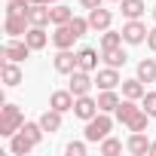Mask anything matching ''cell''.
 I'll list each match as a JSON object with an SVG mask.
<instances>
[{
  "instance_id": "obj_1",
  "label": "cell",
  "mask_w": 156,
  "mask_h": 156,
  "mask_svg": "<svg viewBox=\"0 0 156 156\" xmlns=\"http://www.w3.org/2000/svg\"><path fill=\"white\" fill-rule=\"evenodd\" d=\"M110 129H113V119H110L104 110H98L92 119H86V132H83V135H86L89 144H95V141H104V138L110 135Z\"/></svg>"
},
{
  "instance_id": "obj_2",
  "label": "cell",
  "mask_w": 156,
  "mask_h": 156,
  "mask_svg": "<svg viewBox=\"0 0 156 156\" xmlns=\"http://www.w3.org/2000/svg\"><path fill=\"white\" fill-rule=\"evenodd\" d=\"M22 126H25V116H22V110L16 104H3L0 107V135L3 138H12Z\"/></svg>"
},
{
  "instance_id": "obj_3",
  "label": "cell",
  "mask_w": 156,
  "mask_h": 156,
  "mask_svg": "<svg viewBox=\"0 0 156 156\" xmlns=\"http://www.w3.org/2000/svg\"><path fill=\"white\" fill-rule=\"evenodd\" d=\"M95 86V80H92V73L89 70H83V67H76L73 73H70V92L80 98V95H89V89Z\"/></svg>"
},
{
  "instance_id": "obj_4",
  "label": "cell",
  "mask_w": 156,
  "mask_h": 156,
  "mask_svg": "<svg viewBox=\"0 0 156 156\" xmlns=\"http://www.w3.org/2000/svg\"><path fill=\"white\" fill-rule=\"evenodd\" d=\"M147 34H150V31H147L138 19H129V22L122 25V40H126V43H132V46H135V43H144V40H147Z\"/></svg>"
},
{
  "instance_id": "obj_5",
  "label": "cell",
  "mask_w": 156,
  "mask_h": 156,
  "mask_svg": "<svg viewBox=\"0 0 156 156\" xmlns=\"http://www.w3.org/2000/svg\"><path fill=\"white\" fill-rule=\"evenodd\" d=\"M95 86L98 89H116V86H122V80H119V67H104V70H98L95 73Z\"/></svg>"
},
{
  "instance_id": "obj_6",
  "label": "cell",
  "mask_w": 156,
  "mask_h": 156,
  "mask_svg": "<svg viewBox=\"0 0 156 156\" xmlns=\"http://www.w3.org/2000/svg\"><path fill=\"white\" fill-rule=\"evenodd\" d=\"M98 113V98H89V95H80L73 101V116H80V119H92Z\"/></svg>"
},
{
  "instance_id": "obj_7",
  "label": "cell",
  "mask_w": 156,
  "mask_h": 156,
  "mask_svg": "<svg viewBox=\"0 0 156 156\" xmlns=\"http://www.w3.org/2000/svg\"><path fill=\"white\" fill-rule=\"evenodd\" d=\"M31 52H34V49H31L25 40H16V43H6V46H3V58H6V61H19V64H22Z\"/></svg>"
},
{
  "instance_id": "obj_8",
  "label": "cell",
  "mask_w": 156,
  "mask_h": 156,
  "mask_svg": "<svg viewBox=\"0 0 156 156\" xmlns=\"http://www.w3.org/2000/svg\"><path fill=\"white\" fill-rule=\"evenodd\" d=\"M73 101H76V95H73L70 89H58V92H52V98H49V107H55V110L67 113V110H73Z\"/></svg>"
},
{
  "instance_id": "obj_9",
  "label": "cell",
  "mask_w": 156,
  "mask_h": 156,
  "mask_svg": "<svg viewBox=\"0 0 156 156\" xmlns=\"http://www.w3.org/2000/svg\"><path fill=\"white\" fill-rule=\"evenodd\" d=\"M76 67H80L76 55H73L70 49H58V55H55V70H58V73H73Z\"/></svg>"
},
{
  "instance_id": "obj_10",
  "label": "cell",
  "mask_w": 156,
  "mask_h": 156,
  "mask_svg": "<svg viewBox=\"0 0 156 156\" xmlns=\"http://www.w3.org/2000/svg\"><path fill=\"white\" fill-rule=\"evenodd\" d=\"M110 22H113L110 9H104V6L89 9V25H92V31H107V28H110Z\"/></svg>"
},
{
  "instance_id": "obj_11",
  "label": "cell",
  "mask_w": 156,
  "mask_h": 156,
  "mask_svg": "<svg viewBox=\"0 0 156 156\" xmlns=\"http://www.w3.org/2000/svg\"><path fill=\"white\" fill-rule=\"evenodd\" d=\"M34 147H37V144H34V141H31V138H28V135H25L22 129H19V132H16L12 138H9V150H12L16 156H28V153H31Z\"/></svg>"
},
{
  "instance_id": "obj_12",
  "label": "cell",
  "mask_w": 156,
  "mask_h": 156,
  "mask_svg": "<svg viewBox=\"0 0 156 156\" xmlns=\"http://www.w3.org/2000/svg\"><path fill=\"white\" fill-rule=\"evenodd\" d=\"M73 40H80L73 31H70V25H55V34H52V43L58 46V49H70L73 46Z\"/></svg>"
},
{
  "instance_id": "obj_13",
  "label": "cell",
  "mask_w": 156,
  "mask_h": 156,
  "mask_svg": "<svg viewBox=\"0 0 156 156\" xmlns=\"http://www.w3.org/2000/svg\"><path fill=\"white\" fill-rule=\"evenodd\" d=\"M31 28V19L28 16H6V34L9 37H25Z\"/></svg>"
},
{
  "instance_id": "obj_14",
  "label": "cell",
  "mask_w": 156,
  "mask_h": 156,
  "mask_svg": "<svg viewBox=\"0 0 156 156\" xmlns=\"http://www.w3.org/2000/svg\"><path fill=\"white\" fill-rule=\"evenodd\" d=\"M126 150H129L132 156H147V153H150V141H147V135H144V132H132Z\"/></svg>"
},
{
  "instance_id": "obj_15",
  "label": "cell",
  "mask_w": 156,
  "mask_h": 156,
  "mask_svg": "<svg viewBox=\"0 0 156 156\" xmlns=\"http://www.w3.org/2000/svg\"><path fill=\"white\" fill-rule=\"evenodd\" d=\"M28 19H31V25L46 28V25L52 22V9H49V3H34V6H31V12H28Z\"/></svg>"
},
{
  "instance_id": "obj_16",
  "label": "cell",
  "mask_w": 156,
  "mask_h": 156,
  "mask_svg": "<svg viewBox=\"0 0 156 156\" xmlns=\"http://www.w3.org/2000/svg\"><path fill=\"white\" fill-rule=\"evenodd\" d=\"M46 40H49V37H46V31H43L40 25H31V28H28V34H25V43H28L31 49H43V46H46Z\"/></svg>"
},
{
  "instance_id": "obj_17",
  "label": "cell",
  "mask_w": 156,
  "mask_h": 156,
  "mask_svg": "<svg viewBox=\"0 0 156 156\" xmlns=\"http://www.w3.org/2000/svg\"><path fill=\"white\" fill-rule=\"evenodd\" d=\"M116 107H119V95H116L113 89H101V95H98V110L113 113Z\"/></svg>"
},
{
  "instance_id": "obj_18",
  "label": "cell",
  "mask_w": 156,
  "mask_h": 156,
  "mask_svg": "<svg viewBox=\"0 0 156 156\" xmlns=\"http://www.w3.org/2000/svg\"><path fill=\"white\" fill-rule=\"evenodd\" d=\"M40 126H43V132H58L61 129V110H55V107H49L43 116H40Z\"/></svg>"
},
{
  "instance_id": "obj_19",
  "label": "cell",
  "mask_w": 156,
  "mask_h": 156,
  "mask_svg": "<svg viewBox=\"0 0 156 156\" xmlns=\"http://www.w3.org/2000/svg\"><path fill=\"white\" fill-rule=\"evenodd\" d=\"M3 83H6L9 89L22 83V67H19V61H3Z\"/></svg>"
},
{
  "instance_id": "obj_20",
  "label": "cell",
  "mask_w": 156,
  "mask_h": 156,
  "mask_svg": "<svg viewBox=\"0 0 156 156\" xmlns=\"http://www.w3.org/2000/svg\"><path fill=\"white\" fill-rule=\"evenodd\" d=\"M76 61H80V67H83V70H89V73H92V70L98 67V52H95L92 46H86V49L76 52Z\"/></svg>"
},
{
  "instance_id": "obj_21",
  "label": "cell",
  "mask_w": 156,
  "mask_h": 156,
  "mask_svg": "<svg viewBox=\"0 0 156 156\" xmlns=\"http://www.w3.org/2000/svg\"><path fill=\"white\" fill-rule=\"evenodd\" d=\"M119 9L126 19H141L147 6H144V0H119Z\"/></svg>"
},
{
  "instance_id": "obj_22",
  "label": "cell",
  "mask_w": 156,
  "mask_h": 156,
  "mask_svg": "<svg viewBox=\"0 0 156 156\" xmlns=\"http://www.w3.org/2000/svg\"><path fill=\"white\" fill-rule=\"evenodd\" d=\"M138 80L141 83H156V61L153 58L138 61Z\"/></svg>"
},
{
  "instance_id": "obj_23",
  "label": "cell",
  "mask_w": 156,
  "mask_h": 156,
  "mask_svg": "<svg viewBox=\"0 0 156 156\" xmlns=\"http://www.w3.org/2000/svg\"><path fill=\"white\" fill-rule=\"evenodd\" d=\"M144 92L147 89H144V83L138 80V76L135 80H122V98H135L138 101V98H144Z\"/></svg>"
},
{
  "instance_id": "obj_24",
  "label": "cell",
  "mask_w": 156,
  "mask_h": 156,
  "mask_svg": "<svg viewBox=\"0 0 156 156\" xmlns=\"http://www.w3.org/2000/svg\"><path fill=\"white\" fill-rule=\"evenodd\" d=\"M138 110H141V107L135 104V98H126V101H119V107H116L113 113H116V119H119V122H129Z\"/></svg>"
},
{
  "instance_id": "obj_25",
  "label": "cell",
  "mask_w": 156,
  "mask_h": 156,
  "mask_svg": "<svg viewBox=\"0 0 156 156\" xmlns=\"http://www.w3.org/2000/svg\"><path fill=\"white\" fill-rule=\"evenodd\" d=\"M104 52V61L110 64V67H122L126 61H129V55L122 52V46H113V49H101Z\"/></svg>"
},
{
  "instance_id": "obj_26",
  "label": "cell",
  "mask_w": 156,
  "mask_h": 156,
  "mask_svg": "<svg viewBox=\"0 0 156 156\" xmlns=\"http://www.w3.org/2000/svg\"><path fill=\"white\" fill-rule=\"evenodd\" d=\"M122 31H101V49H113V46H122Z\"/></svg>"
},
{
  "instance_id": "obj_27",
  "label": "cell",
  "mask_w": 156,
  "mask_h": 156,
  "mask_svg": "<svg viewBox=\"0 0 156 156\" xmlns=\"http://www.w3.org/2000/svg\"><path fill=\"white\" fill-rule=\"evenodd\" d=\"M31 6V0H6V16H28Z\"/></svg>"
},
{
  "instance_id": "obj_28",
  "label": "cell",
  "mask_w": 156,
  "mask_h": 156,
  "mask_svg": "<svg viewBox=\"0 0 156 156\" xmlns=\"http://www.w3.org/2000/svg\"><path fill=\"white\" fill-rule=\"evenodd\" d=\"M147 122H150V113L141 107V110H138V113H135L126 126H129V132H144V129H147Z\"/></svg>"
},
{
  "instance_id": "obj_29",
  "label": "cell",
  "mask_w": 156,
  "mask_h": 156,
  "mask_svg": "<svg viewBox=\"0 0 156 156\" xmlns=\"http://www.w3.org/2000/svg\"><path fill=\"white\" fill-rule=\"evenodd\" d=\"M70 19H73L70 6H52V25H67Z\"/></svg>"
},
{
  "instance_id": "obj_30",
  "label": "cell",
  "mask_w": 156,
  "mask_h": 156,
  "mask_svg": "<svg viewBox=\"0 0 156 156\" xmlns=\"http://www.w3.org/2000/svg\"><path fill=\"white\" fill-rule=\"evenodd\" d=\"M119 150H122V141H116V138H110V135L101 141V156H116Z\"/></svg>"
},
{
  "instance_id": "obj_31",
  "label": "cell",
  "mask_w": 156,
  "mask_h": 156,
  "mask_svg": "<svg viewBox=\"0 0 156 156\" xmlns=\"http://www.w3.org/2000/svg\"><path fill=\"white\" fill-rule=\"evenodd\" d=\"M22 132H25L34 144H40V141H43V126H40V122H25V126H22Z\"/></svg>"
},
{
  "instance_id": "obj_32",
  "label": "cell",
  "mask_w": 156,
  "mask_h": 156,
  "mask_svg": "<svg viewBox=\"0 0 156 156\" xmlns=\"http://www.w3.org/2000/svg\"><path fill=\"white\" fill-rule=\"evenodd\" d=\"M67 25H70V31H73L76 37H86V31L92 28V25H89V19H76V16H73V19H70Z\"/></svg>"
},
{
  "instance_id": "obj_33",
  "label": "cell",
  "mask_w": 156,
  "mask_h": 156,
  "mask_svg": "<svg viewBox=\"0 0 156 156\" xmlns=\"http://www.w3.org/2000/svg\"><path fill=\"white\" fill-rule=\"evenodd\" d=\"M141 107H144L150 116H156V92H144V98H141Z\"/></svg>"
},
{
  "instance_id": "obj_34",
  "label": "cell",
  "mask_w": 156,
  "mask_h": 156,
  "mask_svg": "<svg viewBox=\"0 0 156 156\" xmlns=\"http://www.w3.org/2000/svg\"><path fill=\"white\" fill-rule=\"evenodd\" d=\"M64 153H67V156H86V144H83V141H70Z\"/></svg>"
},
{
  "instance_id": "obj_35",
  "label": "cell",
  "mask_w": 156,
  "mask_h": 156,
  "mask_svg": "<svg viewBox=\"0 0 156 156\" xmlns=\"http://www.w3.org/2000/svg\"><path fill=\"white\" fill-rule=\"evenodd\" d=\"M147 46H150V49H153V52H156V28H153V31H150V34H147Z\"/></svg>"
},
{
  "instance_id": "obj_36",
  "label": "cell",
  "mask_w": 156,
  "mask_h": 156,
  "mask_svg": "<svg viewBox=\"0 0 156 156\" xmlns=\"http://www.w3.org/2000/svg\"><path fill=\"white\" fill-rule=\"evenodd\" d=\"M80 3H83L86 9H95V6H101V3H104V0H80Z\"/></svg>"
},
{
  "instance_id": "obj_37",
  "label": "cell",
  "mask_w": 156,
  "mask_h": 156,
  "mask_svg": "<svg viewBox=\"0 0 156 156\" xmlns=\"http://www.w3.org/2000/svg\"><path fill=\"white\" fill-rule=\"evenodd\" d=\"M150 153H153V156H156V141H150Z\"/></svg>"
},
{
  "instance_id": "obj_38",
  "label": "cell",
  "mask_w": 156,
  "mask_h": 156,
  "mask_svg": "<svg viewBox=\"0 0 156 156\" xmlns=\"http://www.w3.org/2000/svg\"><path fill=\"white\" fill-rule=\"evenodd\" d=\"M43 3H58V0H43Z\"/></svg>"
},
{
  "instance_id": "obj_39",
  "label": "cell",
  "mask_w": 156,
  "mask_h": 156,
  "mask_svg": "<svg viewBox=\"0 0 156 156\" xmlns=\"http://www.w3.org/2000/svg\"><path fill=\"white\" fill-rule=\"evenodd\" d=\"M31 3H43V0H31Z\"/></svg>"
},
{
  "instance_id": "obj_40",
  "label": "cell",
  "mask_w": 156,
  "mask_h": 156,
  "mask_svg": "<svg viewBox=\"0 0 156 156\" xmlns=\"http://www.w3.org/2000/svg\"><path fill=\"white\" fill-rule=\"evenodd\" d=\"M153 19H156V6H153Z\"/></svg>"
},
{
  "instance_id": "obj_41",
  "label": "cell",
  "mask_w": 156,
  "mask_h": 156,
  "mask_svg": "<svg viewBox=\"0 0 156 156\" xmlns=\"http://www.w3.org/2000/svg\"><path fill=\"white\" fill-rule=\"evenodd\" d=\"M113 3H119V0H113Z\"/></svg>"
}]
</instances>
